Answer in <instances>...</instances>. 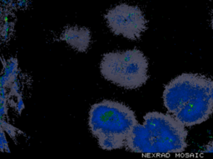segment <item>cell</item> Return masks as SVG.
Here are the masks:
<instances>
[{
	"label": "cell",
	"mask_w": 213,
	"mask_h": 159,
	"mask_svg": "<svg viewBox=\"0 0 213 159\" xmlns=\"http://www.w3.org/2000/svg\"><path fill=\"white\" fill-rule=\"evenodd\" d=\"M212 84V80L203 75H180L165 86L164 105L186 127L202 124L213 114Z\"/></svg>",
	"instance_id": "6da1fadb"
},
{
	"label": "cell",
	"mask_w": 213,
	"mask_h": 159,
	"mask_svg": "<svg viewBox=\"0 0 213 159\" xmlns=\"http://www.w3.org/2000/svg\"><path fill=\"white\" fill-rule=\"evenodd\" d=\"M142 124L134 126L126 139V148L147 155L182 153L187 147L186 126L172 115L147 113Z\"/></svg>",
	"instance_id": "7a4b0ae2"
},
{
	"label": "cell",
	"mask_w": 213,
	"mask_h": 159,
	"mask_svg": "<svg viewBox=\"0 0 213 159\" xmlns=\"http://www.w3.org/2000/svg\"><path fill=\"white\" fill-rule=\"evenodd\" d=\"M100 71L105 79L128 89L140 88L148 80V60L137 49L103 55Z\"/></svg>",
	"instance_id": "3957f363"
},
{
	"label": "cell",
	"mask_w": 213,
	"mask_h": 159,
	"mask_svg": "<svg viewBox=\"0 0 213 159\" xmlns=\"http://www.w3.org/2000/svg\"><path fill=\"white\" fill-rule=\"evenodd\" d=\"M137 124L132 109L118 101L103 100L90 109L88 124L97 139L112 137L126 143L128 134Z\"/></svg>",
	"instance_id": "277c9868"
},
{
	"label": "cell",
	"mask_w": 213,
	"mask_h": 159,
	"mask_svg": "<svg viewBox=\"0 0 213 159\" xmlns=\"http://www.w3.org/2000/svg\"><path fill=\"white\" fill-rule=\"evenodd\" d=\"M107 24L116 35L129 40L139 39L147 29V20L137 6L126 4L117 5L105 14Z\"/></svg>",
	"instance_id": "5b68a950"
},
{
	"label": "cell",
	"mask_w": 213,
	"mask_h": 159,
	"mask_svg": "<svg viewBox=\"0 0 213 159\" xmlns=\"http://www.w3.org/2000/svg\"><path fill=\"white\" fill-rule=\"evenodd\" d=\"M61 39L78 51L84 52L91 42V32L86 27H68L61 35Z\"/></svg>",
	"instance_id": "8992f818"
},
{
	"label": "cell",
	"mask_w": 213,
	"mask_h": 159,
	"mask_svg": "<svg viewBox=\"0 0 213 159\" xmlns=\"http://www.w3.org/2000/svg\"><path fill=\"white\" fill-rule=\"evenodd\" d=\"M98 145L100 148L106 150H113V149L122 148L125 146V142L112 137H103L98 139Z\"/></svg>",
	"instance_id": "52a82bcc"
},
{
	"label": "cell",
	"mask_w": 213,
	"mask_h": 159,
	"mask_svg": "<svg viewBox=\"0 0 213 159\" xmlns=\"http://www.w3.org/2000/svg\"><path fill=\"white\" fill-rule=\"evenodd\" d=\"M17 98H18V102L16 103V109L18 110L19 114H20L22 112V110L24 108V101H23L21 95L18 96Z\"/></svg>",
	"instance_id": "ba28073f"
},
{
	"label": "cell",
	"mask_w": 213,
	"mask_h": 159,
	"mask_svg": "<svg viewBox=\"0 0 213 159\" xmlns=\"http://www.w3.org/2000/svg\"><path fill=\"white\" fill-rule=\"evenodd\" d=\"M202 153H213V140L207 144L202 149Z\"/></svg>",
	"instance_id": "9c48e42d"
},
{
	"label": "cell",
	"mask_w": 213,
	"mask_h": 159,
	"mask_svg": "<svg viewBox=\"0 0 213 159\" xmlns=\"http://www.w3.org/2000/svg\"><path fill=\"white\" fill-rule=\"evenodd\" d=\"M212 99L213 101V84H212Z\"/></svg>",
	"instance_id": "30bf717a"
},
{
	"label": "cell",
	"mask_w": 213,
	"mask_h": 159,
	"mask_svg": "<svg viewBox=\"0 0 213 159\" xmlns=\"http://www.w3.org/2000/svg\"><path fill=\"white\" fill-rule=\"evenodd\" d=\"M212 27H213V18H212Z\"/></svg>",
	"instance_id": "8fae6325"
}]
</instances>
